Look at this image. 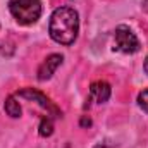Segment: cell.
<instances>
[{
    "label": "cell",
    "instance_id": "cell-6",
    "mask_svg": "<svg viewBox=\"0 0 148 148\" xmlns=\"http://www.w3.org/2000/svg\"><path fill=\"white\" fill-rule=\"evenodd\" d=\"M110 84L107 81H95L90 86V100H97V103H105L110 98Z\"/></svg>",
    "mask_w": 148,
    "mask_h": 148
},
{
    "label": "cell",
    "instance_id": "cell-3",
    "mask_svg": "<svg viewBox=\"0 0 148 148\" xmlns=\"http://www.w3.org/2000/svg\"><path fill=\"white\" fill-rule=\"evenodd\" d=\"M114 50L122 53H136L140 50V40L133 33V29L126 24L115 28L114 33Z\"/></svg>",
    "mask_w": 148,
    "mask_h": 148
},
{
    "label": "cell",
    "instance_id": "cell-5",
    "mask_svg": "<svg viewBox=\"0 0 148 148\" xmlns=\"http://www.w3.org/2000/svg\"><path fill=\"white\" fill-rule=\"evenodd\" d=\"M62 60H64V57L60 55V53H52V55H48L41 64H40V67H38V79L40 81H47V79H50L53 73L57 71V67L62 64Z\"/></svg>",
    "mask_w": 148,
    "mask_h": 148
},
{
    "label": "cell",
    "instance_id": "cell-11",
    "mask_svg": "<svg viewBox=\"0 0 148 148\" xmlns=\"http://www.w3.org/2000/svg\"><path fill=\"white\" fill-rule=\"evenodd\" d=\"M95 148H115V147H112V145H109V143H102V145H97Z\"/></svg>",
    "mask_w": 148,
    "mask_h": 148
},
{
    "label": "cell",
    "instance_id": "cell-2",
    "mask_svg": "<svg viewBox=\"0 0 148 148\" xmlns=\"http://www.w3.org/2000/svg\"><path fill=\"white\" fill-rule=\"evenodd\" d=\"M9 10L19 24L29 26V24H35L41 16V2L40 0H10Z\"/></svg>",
    "mask_w": 148,
    "mask_h": 148
},
{
    "label": "cell",
    "instance_id": "cell-1",
    "mask_svg": "<svg viewBox=\"0 0 148 148\" xmlns=\"http://www.w3.org/2000/svg\"><path fill=\"white\" fill-rule=\"evenodd\" d=\"M50 38L60 45H73L79 33V16L73 7H57L48 24Z\"/></svg>",
    "mask_w": 148,
    "mask_h": 148
},
{
    "label": "cell",
    "instance_id": "cell-10",
    "mask_svg": "<svg viewBox=\"0 0 148 148\" xmlns=\"http://www.w3.org/2000/svg\"><path fill=\"white\" fill-rule=\"evenodd\" d=\"M81 126H83V127H86V126H88V127H90V126H91V119H90V117H86V115H84V117H83V119H81Z\"/></svg>",
    "mask_w": 148,
    "mask_h": 148
},
{
    "label": "cell",
    "instance_id": "cell-8",
    "mask_svg": "<svg viewBox=\"0 0 148 148\" xmlns=\"http://www.w3.org/2000/svg\"><path fill=\"white\" fill-rule=\"evenodd\" d=\"M40 136H43V138H48V136H52V133H53V122H52V119L50 117H43L41 119V122H40Z\"/></svg>",
    "mask_w": 148,
    "mask_h": 148
},
{
    "label": "cell",
    "instance_id": "cell-7",
    "mask_svg": "<svg viewBox=\"0 0 148 148\" xmlns=\"http://www.w3.org/2000/svg\"><path fill=\"white\" fill-rule=\"evenodd\" d=\"M5 112H7V115H10V117H21V105H19V102L14 98V97H9L7 100H5Z\"/></svg>",
    "mask_w": 148,
    "mask_h": 148
},
{
    "label": "cell",
    "instance_id": "cell-9",
    "mask_svg": "<svg viewBox=\"0 0 148 148\" xmlns=\"http://www.w3.org/2000/svg\"><path fill=\"white\" fill-rule=\"evenodd\" d=\"M138 105H140L145 112H148V90H143V91L138 95Z\"/></svg>",
    "mask_w": 148,
    "mask_h": 148
},
{
    "label": "cell",
    "instance_id": "cell-12",
    "mask_svg": "<svg viewBox=\"0 0 148 148\" xmlns=\"http://www.w3.org/2000/svg\"><path fill=\"white\" fill-rule=\"evenodd\" d=\"M143 69H145V73L148 74V57L145 59V64H143Z\"/></svg>",
    "mask_w": 148,
    "mask_h": 148
},
{
    "label": "cell",
    "instance_id": "cell-13",
    "mask_svg": "<svg viewBox=\"0 0 148 148\" xmlns=\"http://www.w3.org/2000/svg\"><path fill=\"white\" fill-rule=\"evenodd\" d=\"M143 9L148 12V0H143Z\"/></svg>",
    "mask_w": 148,
    "mask_h": 148
},
{
    "label": "cell",
    "instance_id": "cell-4",
    "mask_svg": "<svg viewBox=\"0 0 148 148\" xmlns=\"http://www.w3.org/2000/svg\"><path fill=\"white\" fill-rule=\"evenodd\" d=\"M17 95H19V97H23V98H26V100L36 102L41 109H45L50 115H53V117H62V112H60L55 105H53V103H52V102H50V98H48V97H45L41 91H38V90H35V88H23Z\"/></svg>",
    "mask_w": 148,
    "mask_h": 148
}]
</instances>
